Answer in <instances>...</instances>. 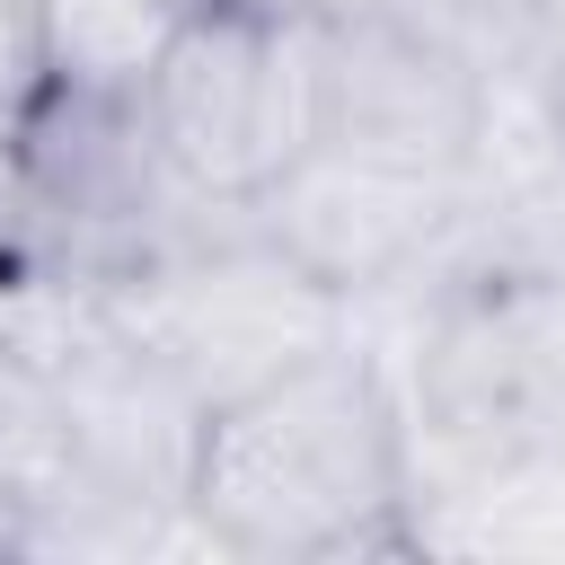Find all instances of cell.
Masks as SVG:
<instances>
[{
	"instance_id": "1",
	"label": "cell",
	"mask_w": 565,
	"mask_h": 565,
	"mask_svg": "<svg viewBox=\"0 0 565 565\" xmlns=\"http://www.w3.org/2000/svg\"><path fill=\"white\" fill-rule=\"evenodd\" d=\"M185 512L212 556H247V565L424 547L415 450L388 362L362 335H344L291 362L282 380L212 406Z\"/></svg>"
},
{
	"instance_id": "2",
	"label": "cell",
	"mask_w": 565,
	"mask_h": 565,
	"mask_svg": "<svg viewBox=\"0 0 565 565\" xmlns=\"http://www.w3.org/2000/svg\"><path fill=\"white\" fill-rule=\"evenodd\" d=\"M97 300L115 335L177 371L203 406H230L353 335V300L291 265L247 212H203L194 230L141 247L132 265L97 274Z\"/></svg>"
},
{
	"instance_id": "8",
	"label": "cell",
	"mask_w": 565,
	"mask_h": 565,
	"mask_svg": "<svg viewBox=\"0 0 565 565\" xmlns=\"http://www.w3.org/2000/svg\"><path fill=\"white\" fill-rule=\"evenodd\" d=\"M44 88V44H35V0H0V150L18 132V115Z\"/></svg>"
},
{
	"instance_id": "4",
	"label": "cell",
	"mask_w": 565,
	"mask_h": 565,
	"mask_svg": "<svg viewBox=\"0 0 565 565\" xmlns=\"http://www.w3.org/2000/svg\"><path fill=\"white\" fill-rule=\"evenodd\" d=\"M247 221L291 256L309 265L327 291H344L353 309L371 300H406V291H433L441 274L477 265L486 238H477V194L459 177H424V168H388V159H362V150H300L256 203Z\"/></svg>"
},
{
	"instance_id": "3",
	"label": "cell",
	"mask_w": 565,
	"mask_h": 565,
	"mask_svg": "<svg viewBox=\"0 0 565 565\" xmlns=\"http://www.w3.org/2000/svg\"><path fill=\"white\" fill-rule=\"evenodd\" d=\"M141 115L203 203L247 212L300 150H318V26L194 0L141 88Z\"/></svg>"
},
{
	"instance_id": "9",
	"label": "cell",
	"mask_w": 565,
	"mask_h": 565,
	"mask_svg": "<svg viewBox=\"0 0 565 565\" xmlns=\"http://www.w3.org/2000/svg\"><path fill=\"white\" fill-rule=\"evenodd\" d=\"M203 9H247V18H282V26H335V18H362V9H388V0H203Z\"/></svg>"
},
{
	"instance_id": "10",
	"label": "cell",
	"mask_w": 565,
	"mask_h": 565,
	"mask_svg": "<svg viewBox=\"0 0 565 565\" xmlns=\"http://www.w3.org/2000/svg\"><path fill=\"white\" fill-rule=\"evenodd\" d=\"M0 556H35V512L9 477H0Z\"/></svg>"
},
{
	"instance_id": "5",
	"label": "cell",
	"mask_w": 565,
	"mask_h": 565,
	"mask_svg": "<svg viewBox=\"0 0 565 565\" xmlns=\"http://www.w3.org/2000/svg\"><path fill=\"white\" fill-rule=\"evenodd\" d=\"M194 0H35V44H44V88L79 97H132L150 88L159 53L177 44Z\"/></svg>"
},
{
	"instance_id": "7",
	"label": "cell",
	"mask_w": 565,
	"mask_h": 565,
	"mask_svg": "<svg viewBox=\"0 0 565 565\" xmlns=\"http://www.w3.org/2000/svg\"><path fill=\"white\" fill-rule=\"evenodd\" d=\"M477 238L486 256H565V141L547 150V168L494 203H477Z\"/></svg>"
},
{
	"instance_id": "11",
	"label": "cell",
	"mask_w": 565,
	"mask_h": 565,
	"mask_svg": "<svg viewBox=\"0 0 565 565\" xmlns=\"http://www.w3.org/2000/svg\"><path fill=\"white\" fill-rule=\"evenodd\" d=\"M433 9H459V18H521L530 0H433Z\"/></svg>"
},
{
	"instance_id": "6",
	"label": "cell",
	"mask_w": 565,
	"mask_h": 565,
	"mask_svg": "<svg viewBox=\"0 0 565 565\" xmlns=\"http://www.w3.org/2000/svg\"><path fill=\"white\" fill-rule=\"evenodd\" d=\"M415 530L424 547H459V556H565V441L424 503Z\"/></svg>"
}]
</instances>
